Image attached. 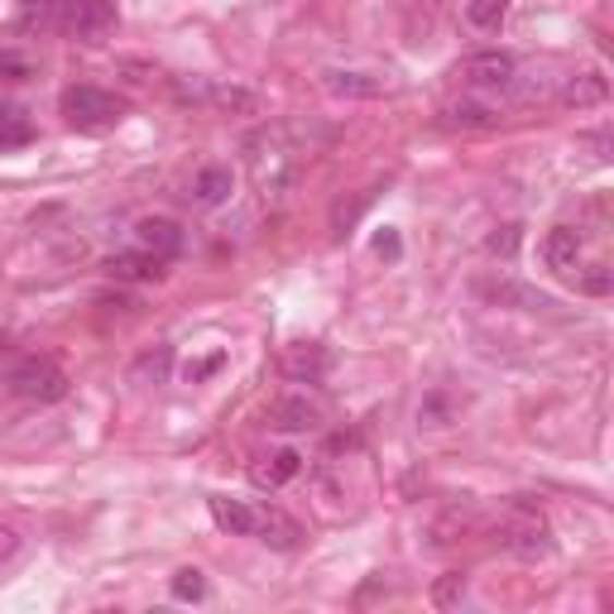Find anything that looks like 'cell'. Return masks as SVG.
Segmentation results:
<instances>
[{"label": "cell", "mask_w": 614, "mask_h": 614, "mask_svg": "<svg viewBox=\"0 0 614 614\" xmlns=\"http://www.w3.org/2000/svg\"><path fill=\"white\" fill-rule=\"evenodd\" d=\"M245 168H250V178H255V192L264 202H284L298 183L303 159H298V149L288 144V130L269 125V130L245 140Z\"/></svg>", "instance_id": "6da1fadb"}, {"label": "cell", "mask_w": 614, "mask_h": 614, "mask_svg": "<svg viewBox=\"0 0 614 614\" xmlns=\"http://www.w3.org/2000/svg\"><path fill=\"white\" fill-rule=\"evenodd\" d=\"M5 384H10V394L24 399V404H58V399H68L63 365H58V360H48V356H15L5 365Z\"/></svg>", "instance_id": "7a4b0ae2"}, {"label": "cell", "mask_w": 614, "mask_h": 614, "mask_svg": "<svg viewBox=\"0 0 614 614\" xmlns=\"http://www.w3.org/2000/svg\"><path fill=\"white\" fill-rule=\"evenodd\" d=\"M120 116H125V101L120 96H111V92H101V87H68L63 92V120L72 130H111V125H120Z\"/></svg>", "instance_id": "3957f363"}, {"label": "cell", "mask_w": 614, "mask_h": 614, "mask_svg": "<svg viewBox=\"0 0 614 614\" xmlns=\"http://www.w3.org/2000/svg\"><path fill=\"white\" fill-rule=\"evenodd\" d=\"M499 543L509 547L514 557L538 562V557H547V552H552V528H547V519H543L538 509H528V504H514L509 519L499 523Z\"/></svg>", "instance_id": "277c9868"}, {"label": "cell", "mask_w": 614, "mask_h": 614, "mask_svg": "<svg viewBox=\"0 0 614 614\" xmlns=\"http://www.w3.org/2000/svg\"><path fill=\"white\" fill-rule=\"evenodd\" d=\"M514 77H519V63H514V53H499V48L471 53L461 63V82L475 92H504V87H514Z\"/></svg>", "instance_id": "5b68a950"}, {"label": "cell", "mask_w": 614, "mask_h": 614, "mask_svg": "<svg viewBox=\"0 0 614 614\" xmlns=\"http://www.w3.org/2000/svg\"><path fill=\"white\" fill-rule=\"evenodd\" d=\"M116 24H120V15H116L111 0H68V10H63V29L82 44L106 39Z\"/></svg>", "instance_id": "8992f818"}, {"label": "cell", "mask_w": 614, "mask_h": 614, "mask_svg": "<svg viewBox=\"0 0 614 614\" xmlns=\"http://www.w3.org/2000/svg\"><path fill=\"white\" fill-rule=\"evenodd\" d=\"M264 423L274 432H317L322 428V408L303 399V394H284V399H274L264 408Z\"/></svg>", "instance_id": "52a82bcc"}, {"label": "cell", "mask_w": 614, "mask_h": 614, "mask_svg": "<svg viewBox=\"0 0 614 614\" xmlns=\"http://www.w3.org/2000/svg\"><path fill=\"white\" fill-rule=\"evenodd\" d=\"M586 255V236H581V226H552L547 240H543V260H547V269L552 274H562V279H571V269L581 264Z\"/></svg>", "instance_id": "ba28073f"}, {"label": "cell", "mask_w": 614, "mask_h": 614, "mask_svg": "<svg viewBox=\"0 0 614 614\" xmlns=\"http://www.w3.org/2000/svg\"><path fill=\"white\" fill-rule=\"evenodd\" d=\"M135 245L168 264L173 255H183V226L168 221V216H144V221L135 226Z\"/></svg>", "instance_id": "9c48e42d"}, {"label": "cell", "mask_w": 614, "mask_h": 614, "mask_svg": "<svg viewBox=\"0 0 614 614\" xmlns=\"http://www.w3.org/2000/svg\"><path fill=\"white\" fill-rule=\"evenodd\" d=\"M255 538L264 547H274V552H293L298 543H303V528H298V519H288L284 509H255Z\"/></svg>", "instance_id": "30bf717a"}, {"label": "cell", "mask_w": 614, "mask_h": 614, "mask_svg": "<svg viewBox=\"0 0 614 614\" xmlns=\"http://www.w3.org/2000/svg\"><path fill=\"white\" fill-rule=\"evenodd\" d=\"M231 192H236V173L226 164H207V168H197V178H192V207H202V212H212V207H221V202H231Z\"/></svg>", "instance_id": "8fae6325"}, {"label": "cell", "mask_w": 614, "mask_h": 614, "mask_svg": "<svg viewBox=\"0 0 614 614\" xmlns=\"http://www.w3.org/2000/svg\"><path fill=\"white\" fill-rule=\"evenodd\" d=\"M106 274L120 284H159L164 279V260H154L149 250H120L106 260Z\"/></svg>", "instance_id": "7c38bea8"}, {"label": "cell", "mask_w": 614, "mask_h": 614, "mask_svg": "<svg viewBox=\"0 0 614 614\" xmlns=\"http://www.w3.org/2000/svg\"><path fill=\"white\" fill-rule=\"evenodd\" d=\"M322 87L332 96H341V101H375L384 96V82L370 77V72H351V68H327L322 72Z\"/></svg>", "instance_id": "4fadbf2b"}, {"label": "cell", "mask_w": 614, "mask_h": 614, "mask_svg": "<svg viewBox=\"0 0 614 614\" xmlns=\"http://www.w3.org/2000/svg\"><path fill=\"white\" fill-rule=\"evenodd\" d=\"M480 293H485L495 308H519V312H543V308H552L547 293H538V288H528V284H519V279L480 284Z\"/></svg>", "instance_id": "5bb4252c"}, {"label": "cell", "mask_w": 614, "mask_h": 614, "mask_svg": "<svg viewBox=\"0 0 614 614\" xmlns=\"http://www.w3.org/2000/svg\"><path fill=\"white\" fill-rule=\"evenodd\" d=\"M298 475H303V452H293V447H284V452L264 456L260 466H250V480H255L260 490H279V485H288V480H298Z\"/></svg>", "instance_id": "9a60e30c"}, {"label": "cell", "mask_w": 614, "mask_h": 614, "mask_svg": "<svg viewBox=\"0 0 614 614\" xmlns=\"http://www.w3.org/2000/svg\"><path fill=\"white\" fill-rule=\"evenodd\" d=\"M461 408H466L461 394H452V389H432V394H423V404H418V428H423V432L452 428L456 418H461Z\"/></svg>", "instance_id": "2e32d148"}, {"label": "cell", "mask_w": 614, "mask_h": 614, "mask_svg": "<svg viewBox=\"0 0 614 614\" xmlns=\"http://www.w3.org/2000/svg\"><path fill=\"white\" fill-rule=\"evenodd\" d=\"M212 509V523L221 528V533H236V538H255V509H250L245 499H226V495H212L207 499Z\"/></svg>", "instance_id": "e0dca14e"}, {"label": "cell", "mask_w": 614, "mask_h": 614, "mask_svg": "<svg viewBox=\"0 0 614 614\" xmlns=\"http://www.w3.org/2000/svg\"><path fill=\"white\" fill-rule=\"evenodd\" d=\"M610 96V82L605 72H576V77L562 87V106H571V111H591Z\"/></svg>", "instance_id": "ac0fdd59"}, {"label": "cell", "mask_w": 614, "mask_h": 614, "mask_svg": "<svg viewBox=\"0 0 614 614\" xmlns=\"http://www.w3.org/2000/svg\"><path fill=\"white\" fill-rule=\"evenodd\" d=\"M168 375H173V351L168 346H154V351H144L135 365H130V384H168Z\"/></svg>", "instance_id": "d6986e66"}, {"label": "cell", "mask_w": 614, "mask_h": 614, "mask_svg": "<svg viewBox=\"0 0 614 614\" xmlns=\"http://www.w3.org/2000/svg\"><path fill=\"white\" fill-rule=\"evenodd\" d=\"M284 370L293 380H322V370H327V351H322V346H312V341H303V346H293V351L284 356Z\"/></svg>", "instance_id": "ffe728a7"}, {"label": "cell", "mask_w": 614, "mask_h": 614, "mask_svg": "<svg viewBox=\"0 0 614 614\" xmlns=\"http://www.w3.org/2000/svg\"><path fill=\"white\" fill-rule=\"evenodd\" d=\"M509 20V0H466V24L480 34H499Z\"/></svg>", "instance_id": "44dd1931"}, {"label": "cell", "mask_w": 614, "mask_h": 614, "mask_svg": "<svg viewBox=\"0 0 614 614\" xmlns=\"http://www.w3.org/2000/svg\"><path fill=\"white\" fill-rule=\"evenodd\" d=\"M571 284H576V293H586V298H605L610 288H614V269H610L605 260L576 264V269H571Z\"/></svg>", "instance_id": "7402d4cb"}, {"label": "cell", "mask_w": 614, "mask_h": 614, "mask_svg": "<svg viewBox=\"0 0 614 614\" xmlns=\"http://www.w3.org/2000/svg\"><path fill=\"white\" fill-rule=\"evenodd\" d=\"M168 591H173V600H183V605H197V600H207V576L197 567H178Z\"/></svg>", "instance_id": "603a6c76"}, {"label": "cell", "mask_w": 614, "mask_h": 614, "mask_svg": "<svg viewBox=\"0 0 614 614\" xmlns=\"http://www.w3.org/2000/svg\"><path fill=\"white\" fill-rule=\"evenodd\" d=\"M519 240H523V226L519 221H504V226H495V231L485 236V250L495 260H514V255H519Z\"/></svg>", "instance_id": "cb8c5ba5"}, {"label": "cell", "mask_w": 614, "mask_h": 614, "mask_svg": "<svg viewBox=\"0 0 614 614\" xmlns=\"http://www.w3.org/2000/svg\"><path fill=\"white\" fill-rule=\"evenodd\" d=\"M207 101L221 111H260V96L245 87H207Z\"/></svg>", "instance_id": "d4e9b609"}, {"label": "cell", "mask_w": 614, "mask_h": 614, "mask_svg": "<svg viewBox=\"0 0 614 614\" xmlns=\"http://www.w3.org/2000/svg\"><path fill=\"white\" fill-rule=\"evenodd\" d=\"M466 586H471V581H466V571H447L437 586H432V605H437V610L461 605V600H466Z\"/></svg>", "instance_id": "484cf974"}, {"label": "cell", "mask_w": 614, "mask_h": 614, "mask_svg": "<svg viewBox=\"0 0 614 614\" xmlns=\"http://www.w3.org/2000/svg\"><path fill=\"white\" fill-rule=\"evenodd\" d=\"M34 125L24 120V111H0V149H15V144H29Z\"/></svg>", "instance_id": "4316f807"}, {"label": "cell", "mask_w": 614, "mask_h": 614, "mask_svg": "<svg viewBox=\"0 0 614 614\" xmlns=\"http://www.w3.org/2000/svg\"><path fill=\"white\" fill-rule=\"evenodd\" d=\"M34 72H39V68H34L24 53H15V48H5V53H0V82H29Z\"/></svg>", "instance_id": "83f0119b"}, {"label": "cell", "mask_w": 614, "mask_h": 614, "mask_svg": "<svg viewBox=\"0 0 614 614\" xmlns=\"http://www.w3.org/2000/svg\"><path fill=\"white\" fill-rule=\"evenodd\" d=\"M370 202H375V192H360V197L351 202V207H346V202H341V207H336V212H332V226H336V231H341V236H346V231H351V226H356V216H360V212H365V207H370Z\"/></svg>", "instance_id": "f1b7e54d"}, {"label": "cell", "mask_w": 614, "mask_h": 614, "mask_svg": "<svg viewBox=\"0 0 614 614\" xmlns=\"http://www.w3.org/2000/svg\"><path fill=\"white\" fill-rule=\"evenodd\" d=\"M452 120L456 125H495V116L480 111V106H452Z\"/></svg>", "instance_id": "f546056e"}, {"label": "cell", "mask_w": 614, "mask_h": 614, "mask_svg": "<svg viewBox=\"0 0 614 614\" xmlns=\"http://www.w3.org/2000/svg\"><path fill=\"white\" fill-rule=\"evenodd\" d=\"M226 365V356L221 351H216V356H207V360H197V365H188V380L192 384H197V380H207V375H216V370H221Z\"/></svg>", "instance_id": "4dcf8cb0"}, {"label": "cell", "mask_w": 614, "mask_h": 614, "mask_svg": "<svg viewBox=\"0 0 614 614\" xmlns=\"http://www.w3.org/2000/svg\"><path fill=\"white\" fill-rule=\"evenodd\" d=\"M20 552V533L10 523H0V562H10Z\"/></svg>", "instance_id": "1f68e13d"}, {"label": "cell", "mask_w": 614, "mask_h": 614, "mask_svg": "<svg viewBox=\"0 0 614 614\" xmlns=\"http://www.w3.org/2000/svg\"><path fill=\"white\" fill-rule=\"evenodd\" d=\"M375 250H380V255H389V260H399V236H394V231H384V236L375 240Z\"/></svg>", "instance_id": "d6a6232c"}]
</instances>
